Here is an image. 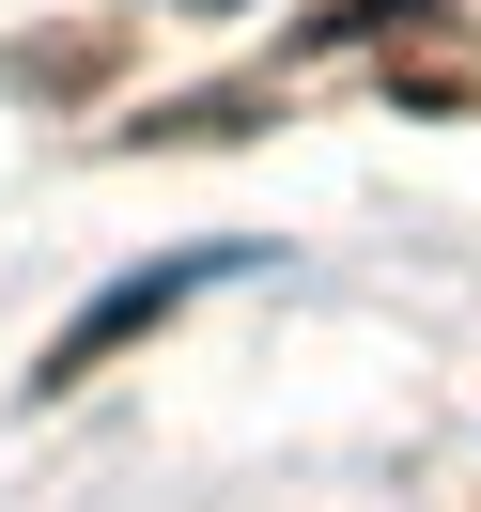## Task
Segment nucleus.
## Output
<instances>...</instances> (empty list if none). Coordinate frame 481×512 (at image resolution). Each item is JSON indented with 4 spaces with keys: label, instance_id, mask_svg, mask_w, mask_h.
<instances>
[{
    "label": "nucleus",
    "instance_id": "3",
    "mask_svg": "<svg viewBox=\"0 0 481 512\" xmlns=\"http://www.w3.org/2000/svg\"><path fill=\"white\" fill-rule=\"evenodd\" d=\"M32 78H47V94H94V78H109V32H63V47H47Z\"/></svg>",
    "mask_w": 481,
    "mask_h": 512
},
{
    "label": "nucleus",
    "instance_id": "2",
    "mask_svg": "<svg viewBox=\"0 0 481 512\" xmlns=\"http://www.w3.org/2000/svg\"><path fill=\"white\" fill-rule=\"evenodd\" d=\"M388 94H404V109H466L481 63H466V47H419V63H388Z\"/></svg>",
    "mask_w": 481,
    "mask_h": 512
},
{
    "label": "nucleus",
    "instance_id": "4",
    "mask_svg": "<svg viewBox=\"0 0 481 512\" xmlns=\"http://www.w3.org/2000/svg\"><path fill=\"white\" fill-rule=\"evenodd\" d=\"M187 16H233V0H187Z\"/></svg>",
    "mask_w": 481,
    "mask_h": 512
},
{
    "label": "nucleus",
    "instance_id": "1",
    "mask_svg": "<svg viewBox=\"0 0 481 512\" xmlns=\"http://www.w3.org/2000/svg\"><path fill=\"white\" fill-rule=\"evenodd\" d=\"M218 264H249V249H171V264H140V280H109L94 311H78L63 342L32 357V404H63V388H94V373H109V357H125V342H156V326L187 311V295L218 280Z\"/></svg>",
    "mask_w": 481,
    "mask_h": 512
}]
</instances>
